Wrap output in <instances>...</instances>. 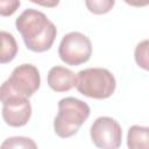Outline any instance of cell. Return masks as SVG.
Segmentation results:
<instances>
[{
	"instance_id": "obj_2",
	"label": "cell",
	"mask_w": 149,
	"mask_h": 149,
	"mask_svg": "<svg viewBox=\"0 0 149 149\" xmlns=\"http://www.w3.org/2000/svg\"><path fill=\"white\" fill-rule=\"evenodd\" d=\"M90 107L86 102L73 97H66L58 101V113L54 120V130L57 136L68 139L78 133L81 125L90 116Z\"/></svg>"
},
{
	"instance_id": "obj_7",
	"label": "cell",
	"mask_w": 149,
	"mask_h": 149,
	"mask_svg": "<svg viewBox=\"0 0 149 149\" xmlns=\"http://www.w3.org/2000/svg\"><path fill=\"white\" fill-rule=\"evenodd\" d=\"M2 119L10 127H22L27 125L31 116V105L28 99L13 98L2 102Z\"/></svg>"
},
{
	"instance_id": "obj_9",
	"label": "cell",
	"mask_w": 149,
	"mask_h": 149,
	"mask_svg": "<svg viewBox=\"0 0 149 149\" xmlns=\"http://www.w3.org/2000/svg\"><path fill=\"white\" fill-rule=\"evenodd\" d=\"M128 149H149V128L134 125L127 133Z\"/></svg>"
},
{
	"instance_id": "obj_5",
	"label": "cell",
	"mask_w": 149,
	"mask_h": 149,
	"mask_svg": "<svg viewBox=\"0 0 149 149\" xmlns=\"http://www.w3.org/2000/svg\"><path fill=\"white\" fill-rule=\"evenodd\" d=\"M59 58L68 65H80L86 63L92 55L91 40L79 33L71 31L63 36L58 47Z\"/></svg>"
},
{
	"instance_id": "obj_4",
	"label": "cell",
	"mask_w": 149,
	"mask_h": 149,
	"mask_svg": "<svg viewBox=\"0 0 149 149\" xmlns=\"http://www.w3.org/2000/svg\"><path fill=\"white\" fill-rule=\"evenodd\" d=\"M116 87V80L112 72L104 68H88L77 73L76 88L85 97L93 99L109 98Z\"/></svg>"
},
{
	"instance_id": "obj_6",
	"label": "cell",
	"mask_w": 149,
	"mask_h": 149,
	"mask_svg": "<svg viewBox=\"0 0 149 149\" xmlns=\"http://www.w3.org/2000/svg\"><path fill=\"white\" fill-rule=\"evenodd\" d=\"M91 140L99 149H119L122 141V129L116 120L109 116L95 119L90 129Z\"/></svg>"
},
{
	"instance_id": "obj_11",
	"label": "cell",
	"mask_w": 149,
	"mask_h": 149,
	"mask_svg": "<svg viewBox=\"0 0 149 149\" xmlns=\"http://www.w3.org/2000/svg\"><path fill=\"white\" fill-rule=\"evenodd\" d=\"M0 149H38L36 142L27 136H12L6 139Z\"/></svg>"
},
{
	"instance_id": "obj_1",
	"label": "cell",
	"mask_w": 149,
	"mask_h": 149,
	"mask_svg": "<svg viewBox=\"0 0 149 149\" xmlns=\"http://www.w3.org/2000/svg\"><path fill=\"white\" fill-rule=\"evenodd\" d=\"M15 27L21 34L26 47L34 52L49 50L56 38V26L47 15L37 9H24L15 21Z\"/></svg>"
},
{
	"instance_id": "obj_15",
	"label": "cell",
	"mask_w": 149,
	"mask_h": 149,
	"mask_svg": "<svg viewBox=\"0 0 149 149\" xmlns=\"http://www.w3.org/2000/svg\"><path fill=\"white\" fill-rule=\"evenodd\" d=\"M33 2H35L37 5H42V6H50V7L58 5V1H54V2H37V1H33Z\"/></svg>"
},
{
	"instance_id": "obj_13",
	"label": "cell",
	"mask_w": 149,
	"mask_h": 149,
	"mask_svg": "<svg viewBox=\"0 0 149 149\" xmlns=\"http://www.w3.org/2000/svg\"><path fill=\"white\" fill-rule=\"evenodd\" d=\"M135 61L139 66L148 70V40H143L135 48Z\"/></svg>"
},
{
	"instance_id": "obj_10",
	"label": "cell",
	"mask_w": 149,
	"mask_h": 149,
	"mask_svg": "<svg viewBox=\"0 0 149 149\" xmlns=\"http://www.w3.org/2000/svg\"><path fill=\"white\" fill-rule=\"evenodd\" d=\"M19 47L15 37L8 33L0 30V64H6L12 62L16 54Z\"/></svg>"
},
{
	"instance_id": "obj_3",
	"label": "cell",
	"mask_w": 149,
	"mask_h": 149,
	"mask_svg": "<svg viewBox=\"0 0 149 149\" xmlns=\"http://www.w3.org/2000/svg\"><path fill=\"white\" fill-rule=\"evenodd\" d=\"M41 85V76L37 68L33 64H21L10 73L9 78L0 86V101L20 98L28 99Z\"/></svg>"
},
{
	"instance_id": "obj_8",
	"label": "cell",
	"mask_w": 149,
	"mask_h": 149,
	"mask_svg": "<svg viewBox=\"0 0 149 149\" xmlns=\"http://www.w3.org/2000/svg\"><path fill=\"white\" fill-rule=\"evenodd\" d=\"M48 85L55 92H68L76 86L77 74L64 66H54L48 72Z\"/></svg>"
},
{
	"instance_id": "obj_14",
	"label": "cell",
	"mask_w": 149,
	"mask_h": 149,
	"mask_svg": "<svg viewBox=\"0 0 149 149\" xmlns=\"http://www.w3.org/2000/svg\"><path fill=\"white\" fill-rule=\"evenodd\" d=\"M21 2L17 0H0V15L10 16L20 7Z\"/></svg>"
},
{
	"instance_id": "obj_12",
	"label": "cell",
	"mask_w": 149,
	"mask_h": 149,
	"mask_svg": "<svg viewBox=\"0 0 149 149\" xmlns=\"http://www.w3.org/2000/svg\"><path fill=\"white\" fill-rule=\"evenodd\" d=\"M114 3H115L114 0H87L85 1L86 7L93 14L108 13L113 8Z\"/></svg>"
}]
</instances>
